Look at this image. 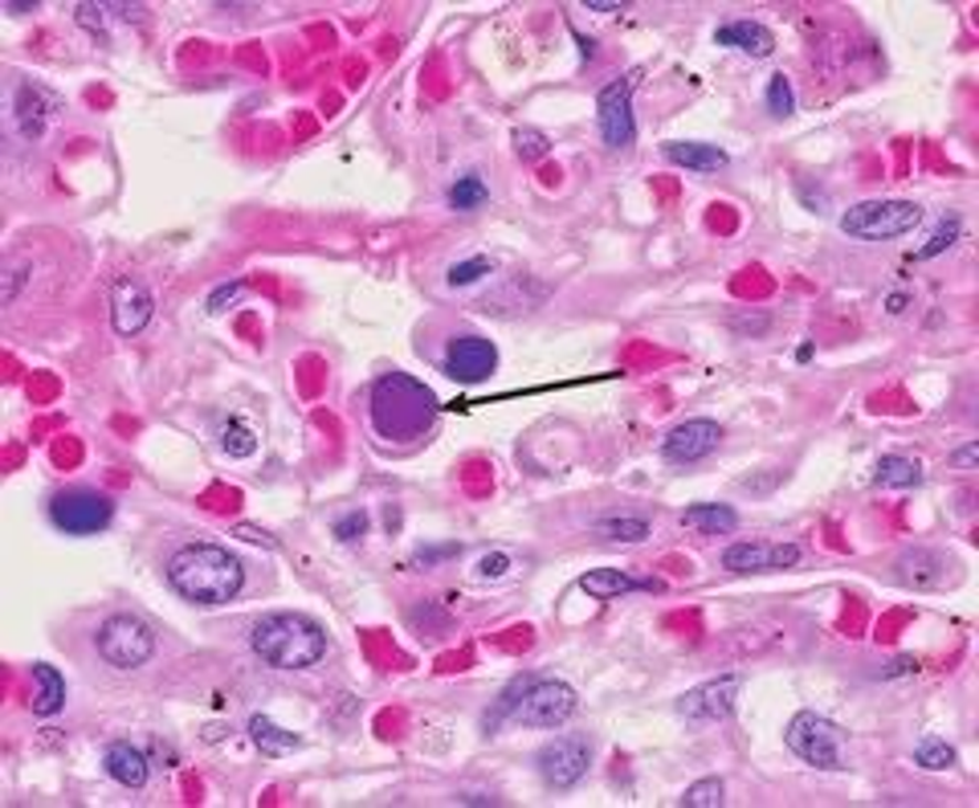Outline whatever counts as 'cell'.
<instances>
[{
	"label": "cell",
	"mask_w": 979,
	"mask_h": 808,
	"mask_svg": "<svg viewBox=\"0 0 979 808\" xmlns=\"http://www.w3.org/2000/svg\"><path fill=\"white\" fill-rule=\"evenodd\" d=\"M486 196H490V189L482 184V176H457V184L449 189V209H457V213H473V209H482Z\"/></svg>",
	"instance_id": "27"
},
{
	"label": "cell",
	"mask_w": 979,
	"mask_h": 808,
	"mask_svg": "<svg viewBox=\"0 0 979 808\" xmlns=\"http://www.w3.org/2000/svg\"><path fill=\"white\" fill-rule=\"evenodd\" d=\"M951 466H955V470H976V466H979V445H976V442H967L964 449H955Z\"/></svg>",
	"instance_id": "40"
},
{
	"label": "cell",
	"mask_w": 979,
	"mask_h": 808,
	"mask_svg": "<svg viewBox=\"0 0 979 808\" xmlns=\"http://www.w3.org/2000/svg\"><path fill=\"white\" fill-rule=\"evenodd\" d=\"M25 278H29L25 266H13L9 274H4V290H0V302H4V307H13V302H17V290H21V283H25Z\"/></svg>",
	"instance_id": "39"
},
{
	"label": "cell",
	"mask_w": 979,
	"mask_h": 808,
	"mask_svg": "<svg viewBox=\"0 0 979 808\" xmlns=\"http://www.w3.org/2000/svg\"><path fill=\"white\" fill-rule=\"evenodd\" d=\"M514 151H519V160H543L551 151V139L535 127H519L514 131Z\"/></svg>",
	"instance_id": "33"
},
{
	"label": "cell",
	"mask_w": 979,
	"mask_h": 808,
	"mask_svg": "<svg viewBox=\"0 0 979 808\" xmlns=\"http://www.w3.org/2000/svg\"><path fill=\"white\" fill-rule=\"evenodd\" d=\"M249 740H254L266 755H286L302 743L295 731H283L274 719H266V714H254V719H249Z\"/></svg>",
	"instance_id": "24"
},
{
	"label": "cell",
	"mask_w": 979,
	"mask_h": 808,
	"mask_svg": "<svg viewBox=\"0 0 979 808\" xmlns=\"http://www.w3.org/2000/svg\"><path fill=\"white\" fill-rule=\"evenodd\" d=\"M103 768H107V776L115 784H123V788H143L148 784V755L139 752V747H131V743H110L107 755H103Z\"/></svg>",
	"instance_id": "19"
},
{
	"label": "cell",
	"mask_w": 979,
	"mask_h": 808,
	"mask_svg": "<svg viewBox=\"0 0 979 808\" xmlns=\"http://www.w3.org/2000/svg\"><path fill=\"white\" fill-rule=\"evenodd\" d=\"M767 110L776 115V119H788L791 110H796V95H791V82L784 74H772L767 82Z\"/></svg>",
	"instance_id": "32"
},
{
	"label": "cell",
	"mask_w": 979,
	"mask_h": 808,
	"mask_svg": "<svg viewBox=\"0 0 979 808\" xmlns=\"http://www.w3.org/2000/svg\"><path fill=\"white\" fill-rule=\"evenodd\" d=\"M584 9H588V13H620L625 4H620V0H584Z\"/></svg>",
	"instance_id": "42"
},
{
	"label": "cell",
	"mask_w": 979,
	"mask_h": 808,
	"mask_svg": "<svg viewBox=\"0 0 979 808\" xmlns=\"http://www.w3.org/2000/svg\"><path fill=\"white\" fill-rule=\"evenodd\" d=\"M714 41L726 45V50H738V54H752V57H767L776 50L772 29H764L759 21H726V25L714 29Z\"/></svg>",
	"instance_id": "18"
},
{
	"label": "cell",
	"mask_w": 979,
	"mask_h": 808,
	"mask_svg": "<svg viewBox=\"0 0 979 808\" xmlns=\"http://www.w3.org/2000/svg\"><path fill=\"white\" fill-rule=\"evenodd\" d=\"M726 800V788L719 776H711V780H698L685 788L682 796V808H719Z\"/></svg>",
	"instance_id": "30"
},
{
	"label": "cell",
	"mask_w": 979,
	"mask_h": 808,
	"mask_svg": "<svg viewBox=\"0 0 979 808\" xmlns=\"http://www.w3.org/2000/svg\"><path fill=\"white\" fill-rule=\"evenodd\" d=\"M576 714V690L567 682H531L514 706V723L523 727H560Z\"/></svg>",
	"instance_id": "9"
},
{
	"label": "cell",
	"mask_w": 979,
	"mask_h": 808,
	"mask_svg": "<svg viewBox=\"0 0 979 808\" xmlns=\"http://www.w3.org/2000/svg\"><path fill=\"white\" fill-rule=\"evenodd\" d=\"M923 225V204L914 201H861L841 216V233L858 242H894Z\"/></svg>",
	"instance_id": "4"
},
{
	"label": "cell",
	"mask_w": 979,
	"mask_h": 808,
	"mask_svg": "<svg viewBox=\"0 0 979 808\" xmlns=\"http://www.w3.org/2000/svg\"><path fill=\"white\" fill-rule=\"evenodd\" d=\"M57 110H62V98H57L54 91H45L38 82H21V86H17L13 119H17V131L25 135V139H41V135H45V123L54 119Z\"/></svg>",
	"instance_id": "16"
},
{
	"label": "cell",
	"mask_w": 979,
	"mask_h": 808,
	"mask_svg": "<svg viewBox=\"0 0 979 808\" xmlns=\"http://www.w3.org/2000/svg\"><path fill=\"white\" fill-rule=\"evenodd\" d=\"M95 646L103 661L115 670H139L156 653V629L148 620L131 617V613H119V617H107L98 625Z\"/></svg>",
	"instance_id": "5"
},
{
	"label": "cell",
	"mask_w": 979,
	"mask_h": 808,
	"mask_svg": "<svg viewBox=\"0 0 979 808\" xmlns=\"http://www.w3.org/2000/svg\"><path fill=\"white\" fill-rule=\"evenodd\" d=\"M784 740H788L791 752L800 755L805 764H812V768H824V772L845 768V764H841V731L832 727L824 714L817 711L791 714Z\"/></svg>",
	"instance_id": "6"
},
{
	"label": "cell",
	"mask_w": 979,
	"mask_h": 808,
	"mask_svg": "<svg viewBox=\"0 0 979 808\" xmlns=\"http://www.w3.org/2000/svg\"><path fill=\"white\" fill-rule=\"evenodd\" d=\"M596 531H600L604 539H617V543H641V539H649V523H645V519H637V514L604 519Z\"/></svg>",
	"instance_id": "29"
},
{
	"label": "cell",
	"mask_w": 979,
	"mask_h": 808,
	"mask_svg": "<svg viewBox=\"0 0 979 808\" xmlns=\"http://www.w3.org/2000/svg\"><path fill=\"white\" fill-rule=\"evenodd\" d=\"M249 646L274 670H310L327 658V634L302 613H266L249 629Z\"/></svg>",
	"instance_id": "3"
},
{
	"label": "cell",
	"mask_w": 979,
	"mask_h": 808,
	"mask_svg": "<svg viewBox=\"0 0 979 808\" xmlns=\"http://www.w3.org/2000/svg\"><path fill=\"white\" fill-rule=\"evenodd\" d=\"M592 768V743L584 735H564V740H551L543 752H539V776L551 784V788H576Z\"/></svg>",
	"instance_id": "10"
},
{
	"label": "cell",
	"mask_w": 979,
	"mask_h": 808,
	"mask_svg": "<svg viewBox=\"0 0 979 808\" xmlns=\"http://www.w3.org/2000/svg\"><path fill=\"white\" fill-rule=\"evenodd\" d=\"M514 564L507 552H494V555H482V564H478V576L482 580H498V576H507V567Z\"/></svg>",
	"instance_id": "37"
},
{
	"label": "cell",
	"mask_w": 979,
	"mask_h": 808,
	"mask_svg": "<svg viewBox=\"0 0 979 808\" xmlns=\"http://www.w3.org/2000/svg\"><path fill=\"white\" fill-rule=\"evenodd\" d=\"M237 535L249 539V543H266V547H274V539H269L266 531H257V527H237Z\"/></svg>",
	"instance_id": "43"
},
{
	"label": "cell",
	"mask_w": 979,
	"mask_h": 808,
	"mask_svg": "<svg viewBox=\"0 0 979 808\" xmlns=\"http://www.w3.org/2000/svg\"><path fill=\"white\" fill-rule=\"evenodd\" d=\"M168 584L192 605H228L242 593L245 567L216 543H189L168 560Z\"/></svg>",
	"instance_id": "1"
},
{
	"label": "cell",
	"mask_w": 979,
	"mask_h": 808,
	"mask_svg": "<svg viewBox=\"0 0 979 808\" xmlns=\"http://www.w3.org/2000/svg\"><path fill=\"white\" fill-rule=\"evenodd\" d=\"M151 290L135 278H119L115 283V295H110V319H115V331L119 336H139L143 327L151 323Z\"/></svg>",
	"instance_id": "15"
},
{
	"label": "cell",
	"mask_w": 979,
	"mask_h": 808,
	"mask_svg": "<svg viewBox=\"0 0 979 808\" xmlns=\"http://www.w3.org/2000/svg\"><path fill=\"white\" fill-rule=\"evenodd\" d=\"M107 9H98V4H78V25L86 29H103V21H107Z\"/></svg>",
	"instance_id": "41"
},
{
	"label": "cell",
	"mask_w": 979,
	"mask_h": 808,
	"mask_svg": "<svg viewBox=\"0 0 979 808\" xmlns=\"http://www.w3.org/2000/svg\"><path fill=\"white\" fill-rule=\"evenodd\" d=\"M947 567H951V560L939 552H906L898 560V576L906 580V584H914V588H939L943 580H947Z\"/></svg>",
	"instance_id": "20"
},
{
	"label": "cell",
	"mask_w": 979,
	"mask_h": 808,
	"mask_svg": "<svg viewBox=\"0 0 979 808\" xmlns=\"http://www.w3.org/2000/svg\"><path fill=\"white\" fill-rule=\"evenodd\" d=\"M632 91H637V74L608 82L600 95H596V123H600L604 143L613 151L632 148L637 139V119H632Z\"/></svg>",
	"instance_id": "8"
},
{
	"label": "cell",
	"mask_w": 979,
	"mask_h": 808,
	"mask_svg": "<svg viewBox=\"0 0 979 808\" xmlns=\"http://www.w3.org/2000/svg\"><path fill=\"white\" fill-rule=\"evenodd\" d=\"M216 445L225 449L228 458H249V454H257V429L242 417H228L216 429Z\"/></svg>",
	"instance_id": "25"
},
{
	"label": "cell",
	"mask_w": 979,
	"mask_h": 808,
	"mask_svg": "<svg viewBox=\"0 0 979 808\" xmlns=\"http://www.w3.org/2000/svg\"><path fill=\"white\" fill-rule=\"evenodd\" d=\"M579 588H584L592 600H617V596H629V593H661L666 584H661V580L625 576L620 567H596L588 576H579Z\"/></svg>",
	"instance_id": "17"
},
{
	"label": "cell",
	"mask_w": 979,
	"mask_h": 808,
	"mask_svg": "<svg viewBox=\"0 0 979 808\" xmlns=\"http://www.w3.org/2000/svg\"><path fill=\"white\" fill-rule=\"evenodd\" d=\"M877 486H894V490H906V486H918L923 482V466L914 458H902V454H885L877 461V470H873Z\"/></svg>",
	"instance_id": "26"
},
{
	"label": "cell",
	"mask_w": 979,
	"mask_h": 808,
	"mask_svg": "<svg viewBox=\"0 0 979 808\" xmlns=\"http://www.w3.org/2000/svg\"><path fill=\"white\" fill-rule=\"evenodd\" d=\"M336 535L343 539V543H355V539H363V535H368V514H363V511H348L336 523Z\"/></svg>",
	"instance_id": "36"
},
{
	"label": "cell",
	"mask_w": 979,
	"mask_h": 808,
	"mask_svg": "<svg viewBox=\"0 0 979 808\" xmlns=\"http://www.w3.org/2000/svg\"><path fill=\"white\" fill-rule=\"evenodd\" d=\"M800 564V547L796 543H731L723 552V567L735 576L747 572H779V567Z\"/></svg>",
	"instance_id": "14"
},
{
	"label": "cell",
	"mask_w": 979,
	"mask_h": 808,
	"mask_svg": "<svg viewBox=\"0 0 979 808\" xmlns=\"http://www.w3.org/2000/svg\"><path fill=\"white\" fill-rule=\"evenodd\" d=\"M29 706H33V714H45V719L66 706V678L54 666H45V661L33 666V699H29Z\"/></svg>",
	"instance_id": "21"
},
{
	"label": "cell",
	"mask_w": 979,
	"mask_h": 808,
	"mask_svg": "<svg viewBox=\"0 0 979 808\" xmlns=\"http://www.w3.org/2000/svg\"><path fill=\"white\" fill-rule=\"evenodd\" d=\"M115 519V502L103 490H62L50 499V523L66 535H98Z\"/></svg>",
	"instance_id": "7"
},
{
	"label": "cell",
	"mask_w": 979,
	"mask_h": 808,
	"mask_svg": "<svg viewBox=\"0 0 979 808\" xmlns=\"http://www.w3.org/2000/svg\"><path fill=\"white\" fill-rule=\"evenodd\" d=\"M482 274H490V257H470V262H454L449 266V286H470Z\"/></svg>",
	"instance_id": "35"
},
{
	"label": "cell",
	"mask_w": 979,
	"mask_h": 808,
	"mask_svg": "<svg viewBox=\"0 0 979 808\" xmlns=\"http://www.w3.org/2000/svg\"><path fill=\"white\" fill-rule=\"evenodd\" d=\"M738 678H714V682H702V687L685 690L678 699V714H682L690 727H711V723H723L735 711L738 699Z\"/></svg>",
	"instance_id": "11"
},
{
	"label": "cell",
	"mask_w": 979,
	"mask_h": 808,
	"mask_svg": "<svg viewBox=\"0 0 979 808\" xmlns=\"http://www.w3.org/2000/svg\"><path fill=\"white\" fill-rule=\"evenodd\" d=\"M666 160L678 163V168H690V172H723L726 168V151L714 148V143H666Z\"/></svg>",
	"instance_id": "22"
},
{
	"label": "cell",
	"mask_w": 979,
	"mask_h": 808,
	"mask_svg": "<svg viewBox=\"0 0 979 808\" xmlns=\"http://www.w3.org/2000/svg\"><path fill=\"white\" fill-rule=\"evenodd\" d=\"M245 295V283H233V286H216L213 295H209V310H225V307H233V302H237V298Z\"/></svg>",
	"instance_id": "38"
},
{
	"label": "cell",
	"mask_w": 979,
	"mask_h": 808,
	"mask_svg": "<svg viewBox=\"0 0 979 808\" xmlns=\"http://www.w3.org/2000/svg\"><path fill=\"white\" fill-rule=\"evenodd\" d=\"M437 417V396L421 380L389 372L372 389V425L384 442H416L433 429Z\"/></svg>",
	"instance_id": "2"
},
{
	"label": "cell",
	"mask_w": 979,
	"mask_h": 808,
	"mask_svg": "<svg viewBox=\"0 0 979 808\" xmlns=\"http://www.w3.org/2000/svg\"><path fill=\"white\" fill-rule=\"evenodd\" d=\"M494 368H498V348L482 336H461L445 351V372H449L457 384H482Z\"/></svg>",
	"instance_id": "13"
},
{
	"label": "cell",
	"mask_w": 979,
	"mask_h": 808,
	"mask_svg": "<svg viewBox=\"0 0 979 808\" xmlns=\"http://www.w3.org/2000/svg\"><path fill=\"white\" fill-rule=\"evenodd\" d=\"M955 759H959L955 747L943 740H923L918 747H914V764L926 772H947V768H955Z\"/></svg>",
	"instance_id": "28"
},
{
	"label": "cell",
	"mask_w": 979,
	"mask_h": 808,
	"mask_svg": "<svg viewBox=\"0 0 979 808\" xmlns=\"http://www.w3.org/2000/svg\"><path fill=\"white\" fill-rule=\"evenodd\" d=\"M526 687H531V678H514V682H510V687H507V694L498 699L494 714H486V727L494 731L498 723L507 719V714H514V706H519V699H523V694H526Z\"/></svg>",
	"instance_id": "34"
},
{
	"label": "cell",
	"mask_w": 979,
	"mask_h": 808,
	"mask_svg": "<svg viewBox=\"0 0 979 808\" xmlns=\"http://www.w3.org/2000/svg\"><path fill=\"white\" fill-rule=\"evenodd\" d=\"M682 523L690 531H698V535H731L738 527V514L731 507H723V502H698V507H690L682 514Z\"/></svg>",
	"instance_id": "23"
},
{
	"label": "cell",
	"mask_w": 979,
	"mask_h": 808,
	"mask_svg": "<svg viewBox=\"0 0 979 808\" xmlns=\"http://www.w3.org/2000/svg\"><path fill=\"white\" fill-rule=\"evenodd\" d=\"M959 233H964V221H959V216H943L939 230L930 233V242L918 249V257H935L943 254V249H951V245L959 242Z\"/></svg>",
	"instance_id": "31"
},
{
	"label": "cell",
	"mask_w": 979,
	"mask_h": 808,
	"mask_svg": "<svg viewBox=\"0 0 979 808\" xmlns=\"http://www.w3.org/2000/svg\"><path fill=\"white\" fill-rule=\"evenodd\" d=\"M719 442H723V425H719V421H706V417H694V421L673 425V429L666 433L661 454H666V461L685 466V461L711 458L714 449H719Z\"/></svg>",
	"instance_id": "12"
}]
</instances>
